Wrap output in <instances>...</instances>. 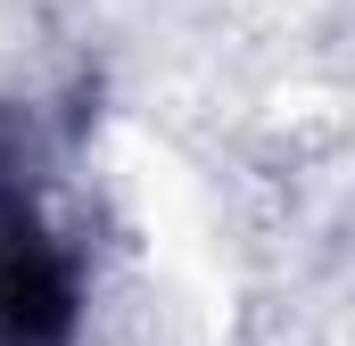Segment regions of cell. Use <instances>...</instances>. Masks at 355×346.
I'll return each instance as SVG.
<instances>
[{"mask_svg":"<svg viewBox=\"0 0 355 346\" xmlns=\"http://www.w3.org/2000/svg\"><path fill=\"white\" fill-rule=\"evenodd\" d=\"M75 313H83L75 248L42 206L25 124L0 116V346H67Z\"/></svg>","mask_w":355,"mask_h":346,"instance_id":"1","label":"cell"}]
</instances>
